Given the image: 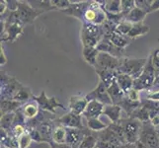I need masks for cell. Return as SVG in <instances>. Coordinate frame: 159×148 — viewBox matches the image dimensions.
I'll return each instance as SVG.
<instances>
[{"label": "cell", "mask_w": 159, "mask_h": 148, "mask_svg": "<svg viewBox=\"0 0 159 148\" xmlns=\"http://www.w3.org/2000/svg\"><path fill=\"white\" fill-rule=\"evenodd\" d=\"M18 14L20 21L23 25L30 24L34 21L37 17H39L45 11L40 8H34L29 2L25 1H18Z\"/></svg>", "instance_id": "8"}, {"label": "cell", "mask_w": 159, "mask_h": 148, "mask_svg": "<svg viewBox=\"0 0 159 148\" xmlns=\"http://www.w3.org/2000/svg\"><path fill=\"white\" fill-rule=\"evenodd\" d=\"M135 148H147L144 144H142L141 143V142L139 140L138 142H136V143H135Z\"/></svg>", "instance_id": "53"}, {"label": "cell", "mask_w": 159, "mask_h": 148, "mask_svg": "<svg viewBox=\"0 0 159 148\" xmlns=\"http://www.w3.org/2000/svg\"><path fill=\"white\" fill-rule=\"evenodd\" d=\"M62 12L86 24L103 25L107 21L106 11L100 1H71L70 7Z\"/></svg>", "instance_id": "1"}, {"label": "cell", "mask_w": 159, "mask_h": 148, "mask_svg": "<svg viewBox=\"0 0 159 148\" xmlns=\"http://www.w3.org/2000/svg\"><path fill=\"white\" fill-rule=\"evenodd\" d=\"M131 28H133V24L129 23V22H127V21H123L122 23H120L119 25H117L116 32L119 33V34L122 35V36L128 37V35H129V33L130 32Z\"/></svg>", "instance_id": "37"}, {"label": "cell", "mask_w": 159, "mask_h": 148, "mask_svg": "<svg viewBox=\"0 0 159 148\" xmlns=\"http://www.w3.org/2000/svg\"><path fill=\"white\" fill-rule=\"evenodd\" d=\"M155 78H156L155 71H154V68H153L151 59L150 57H148L142 73L140 74L139 78L134 80V89L138 90L139 92L143 90L148 92L152 88Z\"/></svg>", "instance_id": "4"}, {"label": "cell", "mask_w": 159, "mask_h": 148, "mask_svg": "<svg viewBox=\"0 0 159 148\" xmlns=\"http://www.w3.org/2000/svg\"><path fill=\"white\" fill-rule=\"evenodd\" d=\"M86 123L87 128L93 132H99V131H102L108 128V125L104 123L99 119H86Z\"/></svg>", "instance_id": "33"}, {"label": "cell", "mask_w": 159, "mask_h": 148, "mask_svg": "<svg viewBox=\"0 0 159 148\" xmlns=\"http://www.w3.org/2000/svg\"><path fill=\"white\" fill-rule=\"evenodd\" d=\"M14 117L15 113H10L1 116V129H4L10 132L14 125Z\"/></svg>", "instance_id": "36"}, {"label": "cell", "mask_w": 159, "mask_h": 148, "mask_svg": "<svg viewBox=\"0 0 159 148\" xmlns=\"http://www.w3.org/2000/svg\"><path fill=\"white\" fill-rule=\"evenodd\" d=\"M24 104L20 103L15 100H1V116L10 113H15L17 110H19Z\"/></svg>", "instance_id": "26"}, {"label": "cell", "mask_w": 159, "mask_h": 148, "mask_svg": "<svg viewBox=\"0 0 159 148\" xmlns=\"http://www.w3.org/2000/svg\"><path fill=\"white\" fill-rule=\"evenodd\" d=\"M125 97H128L129 100L131 101H135V102H139L140 101V97H139V91L135 90V89H131L127 95H125Z\"/></svg>", "instance_id": "45"}, {"label": "cell", "mask_w": 159, "mask_h": 148, "mask_svg": "<svg viewBox=\"0 0 159 148\" xmlns=\"http://www.w3.org/2000/svg\"><path fill=\"white\" fill-rule=\"evenodd\" d=\"M21 109H22V112H23V114H24V117L27 120L36 118L41 111V109H40L39 105H38V103L35 101L34 102H28V103L24 104Z\"/></svg>", "instance_id": "24"}, {"label": "cell", "mask_w": 159, "mask_h": 148, "mask_svg": "<svg viewBox=\"0 0 159 148\" xmlns=\"http://www.w3.org/2000/svg\"><path fill=\"white\" fill-rule=\"evenodd\" d=\"M56 123L59 125L66 128H84L85 127L82 123V117L79 114H76L73 113H67L63 114L62 117H60L56 119Z\"/></svg>", "instance_id": "14"}, {"label": "cell", "mask_w": 159, "mask_h": 148, "mask_svg": "<svg viewBox=\"0 0 159 148\" xmlns=\"http://www.w3.org/2000/svg\"><path fill=\"white\" fill-rule=\"evenodd\" d=\"M90 129L88 128H66V142L65 144L70 148H79L86 134Z\"/></svg>", "instance_id": "13"}, {"label": "cell", "mask_w": 159, "mask_h": 148, "mask_svg": "<svg viewBox=\"0 0 159 148\" xmlns=\"http://www.w3.org/2000/svg\"><path fill=\"white\" fill-rule=\"evenodd\" d=\"M150 123L153 125V128H154L158 131V132H159V114L150 120Z\"/></svg>", "instance_id": "48"}, {"label": "cell", "mask_w": 159, "mask_h": 148, "mask_svg": "<svg viewBox=\"0 0 159 148\" xmlns=\"http://www.w3.org/2000/svg\"><path fill=\"white\" fill-rule=\"evenodd\" d=\"M105 36L103 25H93L82 23V28L80 32L81 42L83 47H97Z\"/></svg>", "instance_id": "2"}, {"label": "cell", "mask_w": 159, "mask_h": 148, "mask_svg": "<svg viewBox=\"0 0 159 148\" xmlns=\"http://www.w3.org/2000/svg\"><path fill=\"white\" fill-rule=\"evenodd\" d=\"M50 146H51V148H70L66 144H57V143H54V142H52Z\"/></svg>", "instance_id": "52"}, {"label": "cell", "mask_w": 159, "mask_h": 148, "mask_svg": "<svg viewBox=\"0 0 159 148\" xmlns=\"http://www.w3.org/2000/svg\"><path fill=\"white\" fill-rule=\"evenodd\" d=\"M97 49L100 52H106L118 58H124V56H125V49L116 47L108 39H106V38H104V39L98 43Z\"/></svg>", "instance_id": "15"}, {"label": "cell", "mask_w": 159, "mask_h": 148, "mask_svg": "<svg viewBox=\"0 0 159 148\" xmlns=\"http://www.w3.org/2000/svg\"><path fill=\"white\" fill-rule=\"evenodd\" d=\"M85 98L88 102L98 101V102L102 103L104 106L113 105V102L109 96L107 87L101 81H99V83H98V85L96 86V88H94L90 93H88V94L85 96Z\"/></svg>", "instance_id": "12"}, {"label": "cell", "mask_w": 159, "mask_h": 148, "mask_svg": "<svg viewBox=\"0 0 159 148\" xmlns=\"http://www.w3.org/2000/svg\"><path fill=\"white\" fill-rule=\"evenodd\" d=\"M149 57L151 59V62L153 65V68H154L155 74H156V76H158L159 75V47L155 48L154 51L151 52Z\"/></svg>", "instance_id": "40"}, {"label": "cell", "mask_w": 159, "mask_h": 148, "mask_svg": "<svg viewBox=\"0 0 159 148\" xmlns=\"http://www.w3.org/2000/svg\"><path fill=\"white\" fill-rule=\"evenodd\" d=\"M8 11V6H7V1H5V0H1L0 1V14L1 16H3L5 13H6Z\"/></svg>", "instance_id": "47"}, {"label": "cell", "mask_w": 159, "mask_h": 148, "mask_svg": "<svg viewBox=\"0 0 159 148\" xmlns=\"http://www.w3.org/2000/svg\"><path fill=\"white\" fill-rule=\"evenodd\" d=\"M52 4L56 9H60L63 11L70 7L71 1H68V0H52Z\"/></svg>", "instance_id": "41"}, {"label": "cell", "mask_w": 159, "mask_h": 148, "mask_svg": "<svg viewBox=\"0 0 159 148\" xmlns=\"http://www.w3.org/2000/svg\"><path fill=\"white\" fill-rule=\"evenodd\" d=\"M105 9L106 13L120 14L122 13V0H108V1H100Z\"/></svg>", "instance_id": "29"}, {"label": "cell", "mask_w": 159, "mask_h": 148, "mask_svg": "<svg viewBox=\"0 0 159 148\" xmlns=\"http://www.w3.org/2000/svg\"><path fill=\"white\" fill-rule=\"evenodd\" d=\"M129 118L138 119V120H139L140 123H147V122H150V120H151L149 113L147 112V110L145 108H143L142 106L131 114V116Z\"/></svg>", "instance_id": "35"}, {"label": "cell", "mask_w": 159, "mask_h": 148, "mask_svg": "<svg viewBox=\"0 0 159 148\" xmlns=\"http://www.w3.org/2000/svg\"><path fill=\"white\" fill-rule=\"evenodd\" d=\"M134 1H135V6L136 7L144 10L147 14L149 13L153 0H134Z\"/></svg>", "instance_id": "42"}, {"label": "cell", "mask_w": 159, "mask_h": 148, "mask_svg": "<svg viewBox=\"0 0 159 148\" xmlns=\"http://www.w3.org/2000/svg\"><path fill=\"white\" fill-rule=\"evenodd\" d=\"M124 129V134L127 143L135 144L139 139V133L141 130L142 123L133 118H122L120 120Z\"/></svg>", "instance_id": "5"}, {"label": "cell", "mask_w": 159, "mask_h": 148, "mask_svg": "<svg viewBox=\"0 0 159 148\" xmlns=\"http://www.w3.org/2000/svg\"><path fill=\"white\" fill-rule=\"evenodd\" d=\"M27 131H28V133L30 134V136L32 137L33 141L38 142V143H42V142H43L41 135H40L39 131H38L37 128H35V129H29V130H27Z\"/></svg>", "instance_id": "44"}, {"label": "cell", "mask_w": 159, "mask_h": 148, "mask_svg": "<svg viewBox=\"0 0 159 148\" xmlns=\"http://www.w3.org/2000/svg\"><path fill=\"white\" fill-rule=\"evenodd\" d=\"M135 7L134 0H122V14L124 18Z\"/></svg>", "instance_id": "39"}, {"label": "cell", "mask_w": 159, "mask_h": 148, "mask_svg": "<svg viewBox=\"0 0 159 148\" xmlns=\"http://www.w3.org/2000/svg\"><path fill=\"white\" fill-rule=\"evenodd\" d=\"M56 127H57V123H56V119H54V120H47V122H43L37 128L42 137L43 142H46V143H48V144L52 143L53 131Z\"/></svg>", "instance_id": "16"}, {"label": "cell", "mask_w": 159, "mask_h": 148, "mask_svg": "<svg viewBox=\"0 0 159 148\" xmlns=\"http://www.w3.org/2000/svg\"><path fill=\"white\" fill-rule=\"evenodd\" d=\"M148 32H149V27L144 25L143 23L134 24L133 28H131L130 32L129 33L128 38H129V39H135V38L144 36Z\"/></svg>", "instance_id": "30"}, {"label": "cell", "mask_w": 159, "mask_h": 148, "mask_svg": "<svg viewBox=\"0 0 159 148\" xmlns=\"http://www.w3.org/2000/svg\"><path fill=\"white\" fill-rule=\"evenodd\" d=\"M157 10H159V0H153L149 13L150 12H154V11H157Z\"/></svg>", "instance_id": "51"}, {"label": "cell", "mask_w": 159, "mask_h": 148, "mask_svg": "<svg viewBox=\"0 0 159 148\" xmlns=\"http://www.w3.org/2000/svg\"><path fill=\"white\" fill-rule=\"evenodd\" d=\"M88 105V101L83 96H71L69 99L68 108L71 113L82 116L85 111V109Z\"/></svg>", "instance_id": "17"}, {"label": "cell", "mask_w": 159, "mask_h": 148, "mask_svg": "<svg viewBox=\"0 0 159 148\" xmlns=\"http://www.w3.org/2000/svg\"><path fill=\"white\" fill-rule=\"evenodd\" d=\"M52 142L57 144H65V142H66V128L62 125L57 124L52 135Z\"/></svg>", "instance_id": "31"}, {"label": "cell", "mask_w": 159, "mask_h": 148, "mask_svg": "<svg viewBox=\"0 0 159 148\" xmlns=\"http://www.w3.org/2000/svg\"><path fill=\"white\" fill-rule=\"evenodd\" d=\"M119 106L124 110L125 114H127L128 118H129L131 116V114L141 107V101H139V102L131 101L128 97H125L124 100L120 102Z\"/></svg>", "instance_id": "27"}, {"label": "cell", "mask_w": 159, "mask_h": 148, "mask_svg": "<svg viewBox=\"0 0 159 148\" xmlns=\"http://www.w3.org/2000/svg\"><path fill=\"white\" fill-rule=\"evenodd\" d=\"M107 89H108L109 96L113 102V105H120V102H122L124 100V98L125 97V94L124 93V91L120 88L119 84L117 82H115L114 84L108 87Z\"/></svg>", "instance_id": "22"}, {"label": "cell", "mask_w": 159, "mask_h": 148, "mask_svg": "<svg viewBox=\"0 0 159 148\" xmlns=\"http://www.w3.org/2000/svg\"><path fill=\"white\" fill-rule=\"evenodd\" d=\"M104 38L108 39L112 43H114V45L116 46V47H118L120 48H123V49H125V47H127L129 45V38L125 37V36L120 35L119 33H117L116 31L109 33V34L105 35V37H104Z\"/></svg>", "instance_id": "20"}, {"label": "cell", "mask_w": 159, "mask_h": 148, "mask_svg": "<svg viewBox=\"0 0 159 148\" xmlns=\"http://www.w3.org/2000/svg\"><path fill=\"white\" fill-rule=\"evenodd\" d=\"M32 97H33V94H32L31 90L28 88V87L23 86V87H22V88L18 91L17 94H16V95L14 96L13 100L18 101V102L23 103V104H26Z\"/></svg>", "instance_id": "34"}, {"label": "cell", "mask_w": 159, "mask_h": 148, "mask_svg": "<svg viewBox=\"0 0 159 148\" xmlns=\"http://www.w3.org/2000/svg\"><path fill=\"white\" fill-rule=\"evenodd\" d=\"M6 61H7V58H6V56H5L3 47L1 46V47H0V64L3 65V64L6 63Z\"/></svg>", "instance_id": "50"}, {"label": "cell", "mask_w": 159, "mask_h": 148, "mask_svg": "<svg viewBox=\"0 0 159 148\" xmlns=\"http://www.w3.org/2000/svg\"><path fill=\"white\" fill-rule=\"evenodd\" d=\"M146 99H147V100H150V101L159 102V91L147 93V94H146Z\"/></svg>", "instance_id": "46"}, {"label": "cell", "mask_w": 159, "mask_h": 148, "mask_svg": "<svg viewBox=\"0 0 159 148\" xmlns=\"http://www.w3.org/2000/svg\"><path fill=\"white\" fill-rule=\"evenodd\" d=\"M129 148H135V144H130Z\"/></svg>", "instance_id": "55"}, {"label": "cell", "mask_w": 159, "mask_h": 148, "mask_svg": "<svg viewBox=\"0 0 159 148\" xmlns=\"http://www.w3.org/2000/svg\"><path fill=\"white\" fill-rule=\"evenodd\" d=\"M3 29L1 31V42H14L23 34L24 25L22 22H15L12 24H4L1 22Z\"/></svg>", "instance_id": "11"}, {"label": "cell", "mask_w": 159, "mask_h": 148, "mask_svg": "<svg viewBox=\"0 0 159 148\" xmlns=\"http://www.w3.org/2000/svg\"><path fill=\"white\" fill-rule=\"evenodd\" d=\"M23 86L15 77H9L4 71H1V100H13Z\"/></svg>", "instance_id": "6"}, {"label": "cell", "mask_w": 159, "mask_h": 148, "mask_svg": "<svg viewBox=\"0 0 159 148\" xmlns=\"http://www.w3.org/2000/svg\"><path fill=\"white\" fill-rule=\"evenodd\" d=\"M18 141H19V148H29L33 140H32V137L30 136V134L27 132L23 136H21V137L18 139Z\"/></svg>", "instance_id": "43"}, {"label": "cell", "mask_w": 159, "mask_h": 148, "mask_svg": "<svg viewBox=\"0 0 159 148\" xmlns=\"http://www.w3.org/2000/svg\"><path fill=\"white\" fill-rule=\"evenodd\" d=\"M134 78L129 75L127 74H123V73H119L118 77H117V83L119 84L120 88L124 91L125 95L134 88Z\"/></svg>", "instance_id": "25"}, {"label": "cell", "mask_w": 159, "mask_h": 148, "mask_svg": "<svg viewBox=\"0 0 159 148\" xmlns=\"http://www.w3.org/2000/svg\"><path fill=\"white\" fill-rule=\"evenodd\" d=\"M32 99L35 102L38 103V105H39V107H40L41 110H43V111L50 112L52 114H56L57 108L64 109V107L62 106V104H60L56 97L48 98L47 96L45 91H42V93H41L39 96L33 95Z\"/></svg>", "instance_id": "10"}, {"label": "cell", "mask_w": 159, "mask_h": 148, "mask_svg": "<svg viewBox=\"0 0 159 148\" xmlns=\"http://www.w3.org/2000/svg\"><path fill=\"white\" fill-rule=\"evenodd\" d=\"M123 58H118L106 52H99L97 57V61L95 64V71L102 70H116L118 71L120 64H122Z\"/></svg>", "instance_id": "9"}, {"label": "cell", "mask_w": 159, "mask_h": 148, "mask_svg": "<svg viewBox=\"0 0 159 148\" xmlns=\"http://www.w3.org/2000/svg\"><path fill=\"white\" fill-rule=\"evenodd\" d=\"M147 148H159V134L150 122L142 123L139 139Z\"/></svg>", "instance_id": "7"}, {"label": "cell", "mask_w": 159, "mask_h": 148, "mask_svg": "<svg viewBox=\"0 0 159 148\" xmlns=\"http://www.w3.org/2000/svg\"><path fill=\"white\" fill-rule=\"evenodd\" d=\"M97 133L89 130L88 133L84 137L83 141H82V143L80 144L79 148H97Z\"/></svg>", "instance_id": "32"}, {"label": "cell", "mask_w": 159, "mask_h": 148, "mask_svg": "<svg viewBox=\"0 0 159 148\" xmlns=\"http://www.w3.org/2000/svg\"><path fill=\"white\" fill-rule=\"evenodd\" d=\"M130 144H119L117 146H115L114 148H129Z\"/></svg>", "instance_id": "54"}, {"label": "cell", "mask_w": 159, "mask_h": 148, "mask_svg": "<svg viewBox=\"0 0 159 148\" xmlns=\"http://www.w3.org/2000/svg\"><path fill=\"white\" fill-rule=\"evenodd\" d=\"M147 59H148V57L147 58L124 57L122 59V64H120V66L118 70L119 73L129 75L134 79L139 78L145 67Z\"/></svg>", "instance_id": "3"}, {"label": "cell", "mask_w": 159, "mask_h": 148, "mask_svg": "<svg viewBox=\"0 0 159 148\" xmlns=\"http://www.w3.org/2000/svg\"><path fill=\"white\" fill-rule=\"evenodd\" d=\"M104 106L102 103L98 101H90L88 102L85 111L83 113V116L86 119H99V117L104 112Z\"/></svg>", "instance_id": "18"}, {"label": "cell", "mask_w": 159, "mask_h": 148, "mask_svg": "<svg viewBox=\"0 0 159 148\" xmlns=\"http://www.w3.org/2000/svg\"><path fill=\"white\" fill-rule=\"evenodd\" d=\"M159 91V75L156 76V78L154 80V83H153L152 88L147 92V93H151V92H157Z\"/></svg>", "instance_id": "49"}, {"label": "cell", "mask_w": 159, "mask_h": 148, "mask_svg": "<svg viewBox=\"0 0 159 148\" xmlns=\"http://www.w3.org/2000/svg\"><path fill=\"white\" fill-rule=\"evenodd\" d=\"M96 73L99 76V79L103 82L105 86L110 87L115 82H117V77L119 75V71L116 70H102V71H96Z\"/></svg>", "instance_id": "21"}, {"label": "cell", "mask_w": 159, "mask_h": 148, "mask_svg": "<svg viewBox=\"0 0 159 148\" xmlns=\"http://www.w3.org/2000/svg\"><path fill=\"white\" fill-rule=\"evenodd\" d=\"M28 131H27V128L24 124H15L12 128V129L10 130V132L15 138L19 139L21 136H23L24 134H26Z\"/></svg>", "instance_id": "38"}, {"label": "cell", "mask_w": 159, "mask_h": 148, "mask_svg": "<svg viewBox=\"0 0 159 148\" xmlns=\"http://www.w3.org/2000/svg\"><path fill=\"white\" fill-rule=\"evenodd\" d=\"M99 51L97 49V47H83L82 49V56H83L84 60L92 65L93 67L95 66L96 61H97V57L99 56Z\"/></svg>", "instance_id": "28"}, {"label": "cell", "mask_w": 159, "mask_h": 148, "mask_svg": "<svg viewBox=\"0 0 159 148\" xmlns=\"http://www.w3.org/2000/svg\"><path fill=\"white\" fill-rule=\"evenodd\" d=\"M158 134H159V132H158Z\"/></svg>", "instance_id": "56"}, {"label": "cell", "mask_w": 159, "mask_h": 148, "mask_svg": "<svg viewBox=\"0 0 159 148\" xmlns=\"http://www.w3.org/2000/svg\"><path fill=\"white\" fill-rule=\"evenodd\" d=\"M122 111L123 109L119 105H107L104 107L103 114H106L112 123H117L122 119Z\"/></svg>", "instance_id": "19"}, {"label": "cell", "mask_w": 159, "mask_h": 148, "mask_svg": "<svg viewBox=\"0 0 159 148\" xmlns=\"http://www.w3.org/2000/svg\"><path fill=\"white\" fill-rule=\"evenodd\" d=\"M147 13L144 10H142L139 7H134L130 12L125 17V21L129 22L130 24H139V23H142L144 20V18L146 17Z\"/></svg>", "instance_id": "23"}]
</instances>
